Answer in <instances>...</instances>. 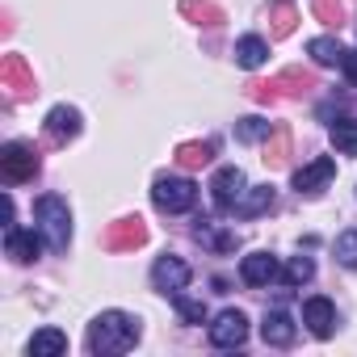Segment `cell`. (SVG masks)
Segmentation results:
<instances>
[{
	"label": "cell",
	"mask_w": 357,
	"mask_h": 357,
	"mask_svg": "<svg viewBox=\"0 0 357 357\" xmlns=\"http://www.w3.org/2000/svg\"><path fill=\"white\" fill-rule=\"evenodd\" d=\"M269 135V122L265 118H244L240 126H236V139H244V143H257V139H265Z\"/></svg>",
	"instance_id": "obj_22"
},
{
	"label": "cell",
	"mask_w": 357,
	"mask_h": 357,
	"mask_svg": "<svg viewBox=\"0 0 357 357\" xmlns=\"http://www.w3.org/2000/svg\"><path fill=\"white\" fill-rule=\"evenodd\" d=\"M261 336H265V344H278V349H286V344H294L298 328H294V319H290L286 311H265Z\"/></svg>",
	"instance_id": "obj_13"
},
{
	"label": "cell",
	"mask_w": 357,
	"mask_h": 357,
	"mask_svg": "<svg viewBox=\"0 0 357 357\" xmlns=\"http://www.w3.org/2000/svg\"><path fill=\"white\" fill-rule=\"evenodd\" d=\"M190 265L181 261V257H160L155 265H151V282H155V290H164V294H176V290H185L190 286Z\"/></svg>",
	"instance_id": "obj_7"
},
{
	"label": "cell",
	"mask_w": 357,
	"mask_h": 357,
	"mask_svg": "<svg viewBox=\"0 0 357 357\" xmlns=\"http://www.w3.org/2000/svg\"><path fill=\"white\" fill-rule=\"evenodd\" d=\"M303 324L311 328V336L328 340V336H332V328H336V307H332L324 294H315V298H307V303H303Z\"/></svg>",
	"instance_id": "obj_10"
},
{
	"label": "cell",
	"mask_w": 357,
	"mask_h": 357,
	"mask_svg": "<svg viewBox=\"0 0 357 357\" xmlns=\"http://www.w3.org/2000/svg\"><path fill=\"white\" fill-rule=\"evenodd\" d=\"M332 252H336V261H340L344 269H357V227L340 231V236H336V244H332Z\"/></svg>",
	"instance_id": "obj_19"
},
{
	"label": "cell",
	"mask_w": 357,
	"mask_h": 357,
	"mask_svg": "<svg viewBox=\"0 0 357 357\" xmlns=\"http://www.w3.org/2000/svg\"><path fill=\"white\" fill-rule=\"evenodd\" d=\"M332 176H336V160H332V155H319V160H311V164H303V168L294 172V190H298V194H319Z\"/></svg>",
	"instance_id": "obj_9"
},
{
	"label": "cell",
	"mask_w": 357,
	"mask_h": 357,
	"mask_svg": "<svg viewBox=\"0 0 357 357\" xmlns=\"http://www.w3.org/2000/svg\"><path fill=\"white\" fill-rule=\"evenodd\" d=\"M181 164H211V147L206 143H185L181 147Z\"/></svg>",
	"instance_id": "obj_23"
},
{
	"label": "cell",
	"mask_w": 357,
	"mask_h": 357,
	"mask_svg": "<svg viewBox=\"0 0 357 357\" xmlns=\"http://www.w3.org/2000/svg\"><path fill=\"white\" fill-rule=\"evenodd\" d=\"M248 340V315L244 311H223L211 324V344L215 349H240Z\"/></svg>",
	"instance_id": "obj_6"
},
{
	"label": "cell",
	"mask_w": 357,
	"mask_h": 357,
	"mask_svg": "<svg viewBox=\"0 0 357 357\" xmlns=\"http://www.w3.org/2000/svg\"><path fill=\"white\" fill-rule=\"evenodd\" d=\"M34 172H38V151L30 143H5V151H0V176L9 185H22V181H34Z\"/></svg>",
	"instance_id": "obj_4"
},
{
	"label": "cell",
	"mask_w": 357,
	"mask_h": 357,
	"mask_svg": "<svg viewBox=\"0 0 357 357\" xmlns=\"http://www.w3.org/2000/svg\"><path fill=\"white\" fill-rule=\"evenodd\" d=\"M265 59H269V43H265V38L248 34V38H240V43H236V63H240V68H248V72H252V68H261Z\"/></svg>",
	"instance_id": "obj_16"
},
{
	"label": "cell",
	"mask_w": 357,
	"mask_h": 357,
	"mask_svg": "<svg viewBox=\"0 0 357 357\" xmlns=\"http://www.w3.org/2000/svg\"><path fill=\"white\" fill-rule=\"evenodd\" d=\"M240 278H244L248 286H269V282H278V257H273V252H248V257L240 261Z\"/></svg>",
	"instance_id": "obj_11"
},
{
	"label": "cell",
	"mask_w": 357,
	"mask_h": 357,
	"mask_svg": "<svg viewBox=\"0 0 357 357\" xmlns=\"http://www.w3.org/2000/svg\"><path fill=\"white\" fill-rule=\"evenodd\" d=\"M244 190H248L244 172H240L236 164H223V168L215 172V181H211V202H215V211L231 215V211H236V202L244 198Z\"/></svg>",
	"instance_id": "obj_5"
},
{
	"label": "cell",
	"mask_w": 357,
	"mask_h": 357,
	"mask_svg": "<svg viewBox=\"0 0 357 357\" xmlns=\"http://www.w3.org/2000/svg\"><path fill=\"white\" fill-rule=\"evenodd\" d=\"M43 231L38 227H30V231H22V227H5V252L17 261V265H30V261H38V252H43Z\"/></svg>",
	"instance_id": "obj_8"
},
{
	"label": "cell",
	"mask_w": 357,
	"mask_h": 357,
	"mask_svg": "<svg viewBox=\"0 0 357 357\" xmlns=\"http://www.w3.org/2000/svg\"><path fill=\"white\" fill-rule=\"evenodd\" d=\"M273 185H257V190H244V198L236 202V211L231 215H240V219H257V215H265L269 206H273Z\"/></svg>",
	"instance_id": "obj_14"
},
{
	"label": "cell",
	"mask_w": 357,
	"mask_h": 357,
	"mask_svg": "<svg viewBox=\"0 0 357 357\" xmlns=\"http://www.w3.org/2000/svg\"><path fill=\"white\" fill-rule=\"evenodd\" d=\"M332 143L344 155H357V118H336L332 122Z\"/></svg>",
	"instance_id": "obj_18"
},
{
	"label": "cell",
	"mask_w": 357,
	"mask_h": 357,
	"mask_svg": "<svg viewBox=\"0 0 357 357\" xmlns=\"http://www.w3.org/2000/svg\"><path fill=\"white\" fill-rule=\"evenodd\" d=\"M139 319L135 315H126V311H101L93 324H89V353H101V357H109V353H126V349H135L139 344Z\"/></svg>",
	"instance_id": "obj_1"
},
{
	"label": "cell",
	"mask_w": 357,
	"mask_h": 357,
	"mask_svg": "<svg viewBox=\"0 0 357 357\" xmlns=\"http://www.w3.org/2000/svg\"><path fill=\"white\" fill-rule=\"evenodd\" d=\"M59 353H68V336L59 328H38L30 336V357H59Z\"/></svg>",
	"instance_id": "obj_15"
},
{
	"label": "cell",
	"mask_w": 357,
	"mask_h": 357,
	"mask_svg": "<svg viewBox=\"0 0 357 357\" xmlns=\"http://www.w3.org/2000/svg\"><path fill=\"white\" fill-rule=\"evenodd\" d=\"M34 227L43 231L51 252H68V244H72V211H68V202L59 194H43L34 202Z\"/></svg>",
	"instance_id": "obj_2"
},
{
	"label": "cell",
	"mask_w": 357,
	"mask_h": 357,
	"mask_svg": "<svg viewBox=\"0 0 357 357\" xmlns=\"http://www.w3.org/2000/svg\"><path fill=\"white\" fill-rule=\"evenodd\" d=\"M340 68H344V76L357 84V51H344V59H340Z\"/></svg>",
	"instance_id": "obj_24"
},
{
	"label": "cell",
	"mask_w": 357,
	"mask_h": 357,
	"mask_svg": "<svg viewBox=\"0 0 357 357\" xmlns=\"http://www.w3.org/2000/svg\"><path fill=\"white\" fill-rule=\"evenodd\" d=\"M47 135H51L55 143L76 139V135H80V109H72V105H55V109L47 114Z\"/></svg>",
	"instance_id": "obj_12"
},
{
	"label": "cell",
	"mask_w": 357,
	"mask_h": 357,
	"mask_svg": "<svg viewBox=\"0 0 357 357\" xmlns=\"http://www.w3.org/2000/svg\"><path fill=\"white\" fill-rule=\"evenodd\" d=\"M151 202L164 215H185L198 202V185L190 181V176H160V181L151 185Z\"/></svg>",
	"instance_id": "obj_3"
},
{
	"label": "cell",
	"mask_w": 357,
	"mask_h": 357,
	"mask_svg": "<svg viewBox=\"0 0 357 357\" xmlns=\"http://www.w3.org/2000/svg\"><path fill=\"white\" fill-rule=\"evenodd\" d=\"M311 273H315V265H311V257H294L290 265H286V286H303V282H311Z\"/></svg>",
	"instance_id": "obj_20"
},
{
	"label": "cell",
	"mask_w": 357,
	"mask_h": 357,
	"mask_svg": "<svg viewBox=\"0 0 357 357\" xmlns=\"http://www.w3.org/2000/svg\"><path fill=\"white\" fill-rule=\"evenodd\" d=\"M307 55H311L319 68H336V63L344 59V51H340L336 38H311V43H307Z\"/></svg>",
	"instance_id": "obj_17"
},
{
	"label": "cell",
	"mask_w": 357,
	"mask_h": 357,
	"mask_svg": "<svg viewBox=\"0 0 357 357\" xmlns=\"http://www.w3.org/2000/svg\"><path fill=\"white\" fill-rule=\"evenodd\" d=\"M172 303H176V311H181V319H185V324H202V319H206V307H202L198 298H185L181 290L172 294Z\"/></svg>",
	"instance_id": "obj_21"
}]
</instances>
